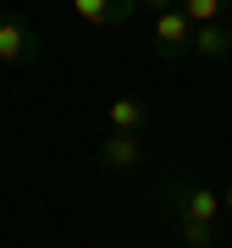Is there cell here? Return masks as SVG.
<instances>
[{
  "mask_svg": "<svg viewBox=\"0 0 232 248\" xmlns=\"http://www.w3.org/2000/svg\"><path fill=\"white\" fill-rule=\"evenodd\" d=\"M161 199H166V210H171V221L177 226H210V232H221V193H215L210 182H199V177H188V171H171L166 187H161Z\"/></svg>",
  "mask_w": 232,
  "mask_h": 248,
  "instance_id": "1",
  "label": "cell"
},
{
  "mask_svg": "<svg viewBox=\"0 0 232 248\" xmlns=\"http://www.w3.org/2000/svg\"><path fill=\"white\" fill-rule=\"evenodd\" d=\"M45 61V39H39V28L22 17V11H6L0 6V66L11 72H28Z\"/></svg>",
  "mask_w": 232,
  "mask_h": 248,
  "instance_id": "2",
  "label": "cell"
},
{
  "mask_svg": "<svg viewBox=\"0 0 232 248\" xmlns=\"http://www.w3.org/2000/svg\"><path fill=\"white\" fill-rule=\"evenodd\" d=\"M149 50L161 55V61H182V55L194 50V22H188L177 6L161 11V17H155V33H149Z\"/></svg>",
  "mask_w": 232,
  "mask_h": 248,
  "instance_id": "3",
  "label": "cell"
},
{
  "mask_svg": "<svg viewBox=\"0 0 232 248\" xmlns=\"http://www.w3.org/2000/svg\"><path fill=\"white\" fill-rule=\"evenodd\" d=\"M72 17L83 28H94V33H111V28L138 17V0H72Z\"/></svg>",
  "mask_w": 232,
  "mask_h": 248,
  "instance_id": "4",
  "label": "cell"
},
{
  "mask_svg": "<svg viewBox=\"0 0 232 248\" xmlns=\"http://www.w3.org/2000/svg\"><path fill=\"white\" fill-rule=\"evenodd\" d=\"M99 166L116 171V177H127V171L144 166V143L133 133H105V138H99Z\"/></svg>",
  "mask_w": 232,
  "mask_h": 248,
  "instance_id": "5",
  "label": "cell"
},
{
  "mask_svg": "<svg viewBox=\"0 0 232 248\" xmlns=\"http://www.w3.org/2000/svg\"><path fill=\"white\" fill-rule=\"evenodd\" d=\"M188 55H199V61H232V17L221 22H205V28H194V50Z\"/></svg>",
  "mask_w": 232,
  "mask_h": 248,
  "instance_id": "6",
  "label": "cell"
},
{
  "mask_svg": "<svg viewBox=\"0 0 232 248\" xmlns=\"http://www.w3.org/2000/svg\"><path fill=\"white\" fill-rule=\"evenodd\" d=\"M105 122H111V133H133V138H144V127H149V105H144L138 94H116L111 105H105Z\"/></svg>",
  "mask_w": 232,
  "mask_h": 248,
  "instance_id": "7",
  "label": "cell"
},
{
  "mask_svg": "<svg viewBox=\"0 0 232 248\" xmlns=\"http://www.w3.org/2000/svg\"><path fill=\"white\" fill-rule=\"evenodd\" d=\"M177 11H182L194 28H205V22H221V17H227L232 0H177Z\"/></svg>",
  "mask_w": 232,
  "mask_h": 248,
  "instance_id": "8",
  "label": "cell"
},
{
  "mask_svg": "<svg viewBox=\"0 0 232 248\" xmlns=\"http://www.w3.org/2000/svg\"><path fill=\"white\" fill-rule=\"evenodd\" d=\"M177 6V0H138V11H155V17H161V11H171Z\"/></svg>",
  "mask_w": 232,
  "mask_h": 248,
  "instance_id": "9",
  "label": "cell"
},
{
  "mask_svg": "<svg viewBox=\"0 0 232 248\" xmlns=\"http://www.w3.org/2000/svg\"><path fill=\"white\" fill-rule=\"evenodd\" d=\"M221 215H232V182L221 187Z\"/></svg>",
  "mask_w": 232,
  "mask_h": 248,
  "instance_id": "10",
  "label": "cell"
}]
</instances>
